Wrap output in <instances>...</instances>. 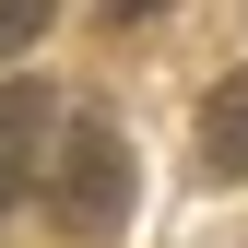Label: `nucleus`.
<instances>
[{"mask_svg": "<svg viewBox=\"0 0 248 248\" xmlns=\"http://www.w3.org/2000/svg\"><path fill=\"white\" fill-rule=\"evenodd\" d=\"M130 142H118V118H95L83 107L71 130H59V189H47V213H59V236H83V248H107L118 225H130Z\"/></svg>", "mask_w": 248, "mask_h": 248, "instance_id": "f257e3e1", "label": "nucleus"}, {"mask_svg": "<svg viewBox=\"0 0 248 248\" xmlns=\"http://www.w3.org/2000/svg\"><path fill=\"white\" fill-rule=\"evenodd\" d=\"M47 142H59V95L47 83H0V213L47 177Z\"/></svg>", "mask_w": 248, "mask_h": 248, "instance_id": "f03ea898", "label": "nucleus"}, {"mask_svg": "<svg viewBox=\"0 0 248 248\" xmlns=\"http://www.w3.org/2000/svg\"><path fill=\"white\" fill-rule=\"evenodd\" d=\"M201 154H213V177H248V71H225L201 95Z\"/></svg>", "mask_w": 248, "mask_h": 248, "instance_id": "7ed1b4c3", "label": "nucleus"}, {"mask_svg": "<svg viewBox=\"0 0 248 248\" xmlns=\"http://www.w3.org/2000/svg\"><path fill=\"white\" fill-rule=\"evenodd\" d=\"M47 12H59V0H0V59L36 47V36H47Z\"/></svg>", "mask_w": 248, "mask_h": 248, "instance_id": "20e7f679", "label": "nucleus"}, {"mask_svg": "<svg viewBox=\"0 0 248 248\" xmlns=\"http://www.w3.org/2000/svg\"><path fill=\"white\" fill-rule=\"evenodd\" d=\"M107 12H118V24H154V12H166V0H107Z\"/></svg>", "mask_w": 248, "mask_h": 248, "instance_id": "39448f33", "label": "nucleus"}]
</instances>
